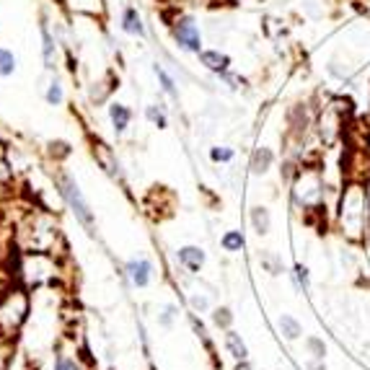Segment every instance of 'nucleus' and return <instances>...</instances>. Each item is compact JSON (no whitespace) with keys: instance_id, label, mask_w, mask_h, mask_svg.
Here are the masks:
<instances>
[{"instance_id":"f257e3e1","label":"nucleus","mask_w":370,"mask_h":370,"mask_svg":"<svg viewBox=\"0 0 370 370\" xmlns=\"http://www.w3.org/2000/svg\"><path fill=\"white\" fill-rule=\"evenodd\" d=\"M340 223L349 238L363 236L365 226H368V192L363 189V184L352 182L345 189L340 204Z\"/></svg>"},{"instance_id":"f03ea898","label":"nucleus","mask_w":370,"mask_h":370,"mask_svg":"<svg viewBox=\"0 0 370 370\" xmlns=\"http://www.w3.org/2000/svg\"><path fill=\"white\" fill-rule=\"evenodd\" d=\"M347 114H349V101L345 98H332L324 106V112L318 117V132L326 145H332L340 140V135L347 127Z\"/></svg>"},{"instance_id":"7ed1b4c3","label":"nucleus","mask_w":370,"mask_h":370,"mask_svg":"<svg viewBox=\"0 0 370 370\" xmlns=\"http://www.w3.org/2000/svg\"><path fill=\"white\" fill-rule=\"evenodd\" d=\"M26 311H29V301H26L23 290H11L3 298V303H0V337L3 340L13 337V332L26 318Z\"/></svg>"},{"instance_id":"20e7f679","label":"nucleus","mask_w":370,"mask_h":370,"mask_svg":"<svg viewBox=\"0 0 370 370\" xmlns=\"http://www.w3.org/2000/svg\"><path fill=\"white\" fill-rule=\"evenodd\" d=\"M293 197L295 202L303 204L306 210H308V207H318V202L324 200V182H321V174H318L316 168L301 171L298 182H295Z\"/></svg>"},{"instance_id":"39448f33","label":"nucleus","mask_w":370,"mask_h":370,"mask_svg":"<svg viewBox=\"0 0 370 370\" xmlns=\"http://www.w3.org/2000/svg\"><path fill=\"white\" fill-rule=\"evenodd\" d=\"M60 184H62V197H65V200H68V204L73 207L76 218L81 220L86 228H93V215H91V210H88V202L83 200L81 189H78V184L73 182L68 174L60 176Z\"/></svg>"},{"instance_id":"423d86ee","label":"nucleus","mask_w":370,"mask_h":370,"mask_svg":"<svg viewBox=\"0 0 370 370\" xmlns=\"http://www.w3.org/2000/svg\"><path fill=\"white\" fill-rule=\"evenodd\" d=\"M174 37L176 42H179V47H184L189 52H200V47H202V42H200V29H197V23L192 21V18H179V21H176Z\"/></svg>"},{"instance_id":"0eeeda50","label":"nucleus","mask_w":370,"mask_h":370,"mask_svg":"<svg viewBox=\"0 0 370 370\" xmlns=\"http://www.w3.org/2000/svg\"><path fill=\"white\" fill-rule=\"evenodd\" d=\"M200 62H202L207 70H215V73H228L231 57H228V54L215 52V50H207V52H200Z\"/></svg>"},{"instance_id":"6e6552de","label":"nucleus","mask_w":370,"mask_h":370,"mask_svg":"<svg viewBox=\"0 0 370 370\" xmlns=\"http://www.w3.org/2000/svg\"><path fill=\"white\" fill-rule=\"evenodd\" d=\"M127 270H129V277H132V282H135L137 287H145L148 282H151V265H148L145 259L129 262Z\"/></svg>"},{"instance_id":"1a4fd4ad","label":"nucleus","mask_w":370,"mask_h":370,"mask_svg":"<svg viewBox=\"0 0 370 370\" xmlns=\"http://www.w3.org/2000/svg\"><path fill=\"white\" fill-rule=\"evenodd\" d=\"M179 262H182L187 270L197 272L204 262V254H202V249H197V246H184V249L179 251Z\"/></svg>"},{"instance_id":"9d476101","label":"nucleus","mask_w":370,"mask_h":370,"mask_svg":"<svg viewBox=\"0 0 370 370\" xmlns=\"http://www.w3.org/2000/svg\"><path fill=\"white\" fill-rule=\"evenodd\" d=\"M272 161H274V156L270 148H257L254 156H251V171H254V174H265V171H270Z\"/></svg>"},{"instance_id":"9b49d317","label":"nucleus","mask_w":370,"mask_h":370,"mask_svg":"<svg viewBox=\"0 0 370 370\" xmlns=\"http://www.w3.org/2000/svg\"><path fill=\"white\" fill-rule=\"evenodd\" d=\"M226 347H228V352L236 357V360H246V357H249V349H246L243 340L236 332H228L226 334Z\"/></svg>"},{"instance_id":"f8f14e48","label":"nucleus","mask_w":370,"mask_h":370,"mask_svg":"<svg viewBox=\"0 0 370 370\" xmlns=\"http://www.w3.org/2000/svg\"><path fill=\"white\" fill-rule=\"evenodd\" d=\"M93 153H96L98 163H101V166H104L112 176H117V161H114L112 151H109V148H106L104 143H98L96 148H93Z\"/></svg>"},{"instance_id":"ddd939ff","label":"nucleus","mask_w":370,"mask_h":370,"mask_svg":"<svg viewBox=\"0 0 370 370\" xmlns=\"http://www.w3.org/2000/svg\"><path fill=\"white\" fill-rule=\"evenodd\" d=\"M251 223H254V231H257L259 236H265L267 231H270V226H272L270 212H267L265 207H254V210H251Z\"/></svg>"},{"instance_id":"4468645a","label":"nucleus","mask_w":370,"mask_h":370,"mask_svg":"<svg viewBox=\"0 0 370 370\" xmlns=\"http://www.w3.org/2000/svg\"><path fill=\"white\" fill-rule=\"evenodd\" d=\"M109 114H112V122H114V129H117V132H122V129H127V125H129V109H127V106L112 104Z\"/></svg>"},{"instance_id":"2eb2a0df","label":"nucleus","mask_w":370,"mask_h":370,"mask_svg":"<svg viewBox=\"0 0 370 370\" xmlns=\"http://www.w3.org/2000/svg\"><path fill=\"white\" fill-rule=\"evenodd\" d=\"M122 21H125V31L127 34H143V21H140L135 8H127L125 16H122Z\"/></svg>"},{"instance_id":"dca6fc26","label":"nucleus","mask_w":370,"mask_h":370,"mask_svg":"<svg viewBox=\"0 0 370 370\" xmlns=\"http://www.w3.org/2000/svg\"><path fill=\"white\" fill-rule=\"evenodd\" d=\"M279 332L285 334L287 340H298L301 337V324L293 316H279Z\"/></svg>"},{"instance_id":"f3484780","label":"nucleus","mask_w":370,"mask_h":370,"mask_svg":"<svg viewBox=\"0 0 370 370\" xmlns=\"http://www.w3.org/2000/svg\"><path fill=\"white\" fill-rule=\"evenodd\" d=\"M223 249H226V251H241L243 249L241 231H228V233L223 236Z\"/></svg>"},{"instance_id":"a211bd4d","label":"nucleus","mask_w":370,"mask_h":370,"mask_svg":"<svg viewBox=\"0 0 370 370\" xmlns=\"http://www.w3.org/2000/svg\"><path fill=\"white\" fill-rule=\"evenodd\" d=\"M42 37H45V65L52 70L54 68V42H52V37H50V31H47V26H42Z\"/></svg>"},{"instance_id":"6ab92c4d","label":"nucleus","mask_w":370,"mask_h":370,"mask_svg":"<svg viewBox=\"0 0 370 370\" xmlns=\"http://www.w3.org/2000/svg\"><path fill=\"white\" fill-rule=\"evenodd\" d=\"M259 259H262V267H267V272H270V274H279V272H282V262H279L274 254H270V251H262V254H259Z\"/></svg>"},{"instance_id":"aec40b11","label":"nucleus","mask_w":370,"mask_h":370,"mask_svg":"<svg viewBox=\"0 0 370 370\" xmlns=\"http://www.w3.org/2000/svg\"><path fill=\"white\" fill-rule=\"evenodd\" d=\"M13 70H16L13 54L8 52V50H0V76H11Z\"/></svg>"},{"instance_id":"412c9836","label":"nucleus","mask_w":370,"mask_h":370,"mask_svg":"<svg viewBox=\"0 0 370 370\" xmlns=\"http://www.w3.org/2000/svg\"><path fill=\"white\" fill-rule=\"evenodd\" d=\"M306 345H308V349H311V352H313V357H316V360H324V355H326L324 342L316 340V337H311V340L306 342Z\"/></svg>"},{"instance_id":"4be33fe9","label":"nucleus","mask_w":370,"mask_h":370,"mask_svg":"<svg viewBox=\"0 0 370 370\" xmlns=\"http://www.w3.org/2000/svg\"><path fill=\"white\" fill-rule=\"evenodd\" d=\"M156 76L161 78V83H163V91H166V93H171V96H174V93H176V88H174V81H171V78L166 76V70H163V68H158V65H156Z\"/></svg>"},{"instance_id":"5701e85b","label":"nucleus","mask_w":370,"mask_h":370,"mask_svg":"<svg viewBox=\"0 0 370 370\" xmlns=\"http://www.w3.org/2000/svg\"><path fill=\"white\" fill-rule=\"evenodd\" d=\"M148 120L153 125H158V127H166V117H163V112H161L158 106H148Z\"/></svg>"},{"instance_id":"b1692460","label":"nucleus","mask_w":370,"mask_h":370,"mask_svg":"<svg viewBox=\"0 0 370 370\" xmlns=\"http://www.w3.org/2000/svg\"><path fill=\"white\" fill-rule=\"evenodd\" d=\"M295 282L303 287V290H308V285H311V279H308V270L303 265H298L295 267Z\"/></svg>"},{"instance_id":"393cba45","label":"nucleus","mask_w":370,"mask_h":370,"mask_svg":"<svg viewBox=\"0 0 370 370\" xmlns=\"http://www.w3.org/2000/svg\"><path fill=\"white\" fill-rule=\"evenodd\" d=\"M212 318H215V324H218V326H228L233 316H231V311H228V308H218Z\"/></svg>"},{"instance_id":"a878e982","label":"nucleus","mask_w":370,"mask_h":370,"mask_svg":"<svg viewBox=\"0 0 370 370\" xmlns=\"http://www.w3.org/2000/svg\"><path fill=\"white\" fill-rule=\"evenodd\" d=\"M212 161H231L233 158V151L231 148H212Z\"/></svg>"},{"instance_id":"bb28decb","label":"nucleus","mask_w":370,"mask_h":370,"mask_svg":"<svg viewBox=\"0 0 370 370\" xmlns=\"http://www.w3.org/2000/svg\"><path fill=\"white\" fill-rule=\"evenodd\" d=\"M47 101H50V104H60L62 101V88L57 83L50 86V91H47Z\"/></svg>"},{"instance_id":"cd10ccee","label":"nucleus","mask_w":370,"mask_h":370,"mask_svg":"<svg viewBox=\"0 0 370 370\" xmlns=\"http://www.w3.org/2000/svg\"><path fill=\"white\" fill-rule=\"evenodd\" d=\"M54 370H81V368H78L73 360H68V357H60V360H57V365H54Z\"/></svg>"},{"instance_id":"c85d7f7f","label":"nucleus","mask_w":370,"mask_h":370,"mask_svg":"<svg viewBox=\"0 0 370 370\" xmlns=\"http://www.w3.org/2000/svg\"><path fill=\"white\" fill-rule=\"evenodd\" d=\"M192 306H195V308H207V301H204V298H192Z\"/></svg>"},{"instance_id":"c756f323","label":"nucleus","mask_w":370,"mask_h":370,"mask_svg":"<svg viewBox=\"0 0 370 370\" xmlns=\"http://www.w3.org/2000/svg\"><path fill=\"white\" fill-rule=\"evenodd\" d=\"M236 370H254V368H251V365L246 363V360H241V363L236 365Z\"/></svg>"},{"instance_id":"7c9ffc66","label":"nucleus","mask_w":370,"mask_h":370,"mask_svg":"<svg viewBox=\"0 0 370 370\" xmlns=\"http://www.w3.org/2000/svg\"><path fill=\"white\" fill-rule=\"evenodd\" d=\"M308 370H326V368H324V365H321V363H311V365H308Z\"/></svg>"},{"instance_id":"2f4dec72","label":"nucleus","mask_w":370,"mask_h":370,"mask_svg":"<svg viewBox=\"0 0 370 370\" xmlns=\"http://www.w3.org/2000/svg\"><path fill=\"white\" fill-rule=\"evenodd\" d=\"M368 137H370V135H368Z\"/></svg>"}]
</instances>
